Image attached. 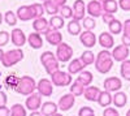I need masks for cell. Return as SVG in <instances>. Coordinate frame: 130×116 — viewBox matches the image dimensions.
<instances>
[{"mask_svg":"<svg viewBox=\"0 0 130 116\" xmlns=\"http://www.w3.org/2000/svg\"><path fill=\"white\" fill-rule=\"evenodd\" d=\"M17 18L21 20V21H30L34 18V16H32V12L30 9V5H21L18 9H17Z\"/></svg>","mask_w":130,"mask_h":116,"instance_id":"obj_21","label":"cell"},{"mask_svg":"<svg viewBox=\"0 0 130 116\" xmlns=\"http://www.w3.org/2000/svg\"><path fill=\"white\" fill-rule=\"evenodd\" d=\"M126 116H130V110H127V112H126Z\"/></svg>","mask_w":130,"mask_h":116,"instance_id":"obj_55","label":"cell"},{"mask_svg":"<svg viewBox=\"0 0 130 116\" xmlns=\"http://www.w3.org/2000/svg\"><path fill=\"white\" fill-rule=\"evenodd\" d=\"M46 35V40L48 42V43L51 46H59L62 43V34L60 33L59 30H53V29H48V31L44 34Z\"/></svg>","mask_w":130,"mask_h":116,"instance_id":"obj_15","label":"cell"},{"mask_svg":"<svg viewBox=\"0 0 130 116\" xmlns=\"http://www.w3.org/2000/svg\"><path fill=\"white\" fill-rule=\"evenodd\" d=\"M120 73L124 80L130 81V60H125L124 63H121V68H120Z\"/></svg>","mask_w":130,"mask_h":116,"instance_id":"obj_36","label":"cell"},{"mask_svg":"<svg viewBox=\"0 0 130 116\" xmlns=\"http://www.w3.org/2000/svg\"><path fill=\"white\" fill-rule=\"evenodd\" d=\"M18 94H21V95H31L32 93H35L37 90V82L35 80L30 77V76H22L20 77L18 80V83L17 86L14 89Z\"/></svg>","mask_w":130,"mask_h":116,"instance_id":"obj_2","label":"cell"},{"mask_svg":"<svg viewBox=\"0 0 130 116\" xmlns=\"http://www.w3.org/2000/svg\"><path fill=\"white\" fill-rule=\"evenodd\" d=\"M53 4H56L59 8H62L64 5H67V0H51Z\"/></svg>","mask_w":130,"mask_h":116,"instance_id":"obj_50","label":"cell"},{"mask_svg":"<svg viewBox=\"0 0 130 116\" xmlns=\"http://www.w3.org/2000/svg\"><path fill=\"white\" fill-rule=\"evenodd\" d=\"M112 102H113V95L109 91H105V90L102 91L99 98H98V104L100 107H104V108L109 107V104H112Z\"/></svg>","mask_w":130,"mask_h":116,"instance_id":"obj_24","label":"cell"},{"mask_svg":"<svg viewBox=\"0 0 130 116\" xmlns=\"http://www.w3.org/2000/svg\"><path fill=\"white\" fill-rule=\"evenodd\" d=\"M0 116H10V110L7 106H0Z\"/></svg>","mask_w":130,"mask_h":116,"instance_id":"obj_48","label":"cell"},{"mask_svg":"<svg viewBox=\"0 0 130 116\" xmlns=\"http://www.w3.org/2000/svg\"><path fill=\"white\" fill-rule=\"evenodd\" d=\"M42 104H43L42 103V95L39 93H32L31 95H29L26 98L25 107L32 112V111H39L40 107H42Z\"/></svg>","mask_w":130,"mask_h":116,"instance_id":"obj_7","label":"cell"},{"mask_svg":"<svg viewBox=\"0 0 130 116\" xmlns=\"http://www.w3.org/2000/svg\"><path fill=\"white\" fill-rule=\"evenodd\" d=\"M22 59H24V51L21 48H14V50H9V51L5 52L2 63L5 68H9V67L16 65L17 63H20Z\"/></svg>","mask_w":130,"mask_h":116,"instance_id":"obj_3","label":"cell"},{"mask_svg":"<svg viewBox=\"0 0 130 116\" xmlns=\"http://www.w3.org/2000/svg\"><path fill=\"white\" fill-rule=\"evenodd\" d=\"M79 40H81V43L86 48H92L96 45V35L92 33V31L85 30V31H82L81 35H79Z\"/></svg>","mask_w":130,"mask_h":116,"instance_id":"obj_16","label":"cell"},{"mask_svg":"<svg viewBox=\"0 0 130 116\" xmlns=\"http://www.w3.org/2000/svg\"><path fill=\"white\" fill-rule=\"evenodd\" d=\"M126 102H127V97L124 91H117L113 95V106L117 107V108H122L126 106Z\"/></svg>","mask_w":130,"mask_h":116,"instance_id":"obj_26","label":"cell"},{"mask_svg":"<svg viewBox=\"0 0 130 116\" xmlns=\"http://www.w3.org/2000/svg\"><path fill=\"white\" fill-rule=\"evenodd\" d=\"M60 16L65 20V18H73V8L69 5H64L62 8H60Z\"/></svg>","mask_w":130,"mask_h":116,"instance_id":"obj_40","label":"cell"},{"mask_svg":"<svg viewBox=\"0 0 130 116\" xmlns=\"http://www.w3.org/2000/svg\"><path fill=\"white\" fill-rule=\"evenodd\" d=\"M102 5H103L104 13H111V14H115L117 12V9L120 8L118 7V2H116V0H104Z\"/></svg>","mask_w":130,"mask_h":116,"instance_id":"obj_27","label":"cell"},{"mask_svg":"<svg viewBox=\"0 0 130 116\" xmlns=\"http://www.w3.org/2000/svg\"><path fill=\"white\" fill-rule=\"evenodd\" d=\"M122 45L126 47H130V18H127L124 22L122 29Z\"/></svg>","mask_w":130,"mask_h":116,"instance_id":"obj_31","label":"cell"},{"mask_svg":"<svg viewBox=\"0 0 130 116\" xmlns=\"http://www.w3.org/2000/svg\"><path fill=\"white\" fill-rule=\"evenodd\" d=\"M42 2H46V0H42Z\"/></svg>","mask_w":130,"mask_h":116,"instance_id":"obj_58","label":"cell"},{"mask_svg":"<svg viewBox=\"0 0 130 116\" xmlns=\"http://www.w3.org/2000/svg\"><path fill=\"white\" fill-rule=\"evenodd\" d=\"M9 39H10V35H9L8 31H5V30L0 31V48L4 47V46H7L8 42H9Z\"/></svg>","mask_w":130,"mask_h":116,"instance_id":"obj_41","label":"cell"},{"mask_svg":"<svg viewBox=\"0 0 130 116\" xmlns=\"http://www.w3.org/2000/svg\"><path fill=\"white\" fill-rule=\"evenodd\" d=\"M0 76H2V75H0Z\"/></svg>","mask_w":130,"mask_h":116,"instance_id":"obj_59","label":"cell"},{"mask_svg":"<svg viewBox=\"0 0 130 116\" xmlns=\"http://www.w3.org/2000/svg\"><path fill=\"white\" fill-rule=\"evenodd\" d=\"M51 81L55 86L62 88V86H70L73 83V78L69 72H64V70H56L53 75H51Z\"/></svg>","mask_w":130,"mask_h":116,"instance_id":"obj_4","label":"cell"},{"mask_svg":"<svg viewBox=\"0 0 130 116\" xmlns=\"http://www.w3.org/2000/svg\"><path fill=\"white\" fill-rule=\"evenodd\" d=\"M43 7H44L46 13H48L51 16H57V13H60V8L56 4H53L51 0H46V2L43 3Z\"/></svg>","mask_w":130,"mask_h":116,"instance_id":"obj_33","label":"cell"},{"mask_svg":"<svg viewBox=\"0 0 130 116\" xmlns=\"http://www.w3.org/2000/svg\"><path fill=\"white\" fill-rule=\"evenodd\" d=\"M18 80H20V78H17V77H14V76H9V77L7 78V83L9 85V88L16 89L17 83H18Z\"/></svg>","mask_w":130,"mask_h":116,"instance_id":"obj_46","label":"cell"},{"mask_svg":"<svg viewBox=\"0 0 130 116\" xmlns=\"http://www.w3.org/2000/svg\"><path fill=\"white\" fill-rule=\"evenodd\" d=\"M10 40H12V43L16 46V47H22L25 43H26V40H27V38H26V35H25V33L21 29H13L12 30V33H10Z\"/></svg>","mask_w":130,"mask_h":116,"instance_id":"obj_14","label":"cell"},{"mask_svg":"<svg viewBox=\"0 0 130 116\" xmlns=\"http://www.w3.org/2000/svg\"><path fill=\"white\" fill-rule=\"evenodd\" d=\"M56 57L60 63H67L69 61L72 57H73V48L68 45L65 43V42H62L61 45L57 46L56 48Z\"/></svg>","mask_w":130,"mask_h":116,"instance_id":"obj_5","label":"cell"},{"mask_svg":"<svg viewBox=\"0 0 130 116\" xmlns=\"http://www.w3.org/2000/svg\"><path fill=\"white\" fill-rule=\"evenodd\" d=\"M42 65L44 67L46 72L51 76V75H53L56 70H59V68H60V61L57 60V57H53V59H50V60L44 61Z\"/></svg>","mask_w":130,"mask_h":116,"instance_id":"obj_23","label":"cell"},{"mask_svg":"<svg viewBox=\"0 0 130 116\" xmlns=\"http://www.w3.org/2000/svg\"><path fill=\"white\" fill-rule=\"evenodd\" d=\"M130 55V51H129V47L124 46V45H118L117 47L113 48L112 51V57L115 61H118V63H124L125 60H127V56Z\"/></svg>","mask_w":130,"mask_h":116,"instance_id":"obj_10","label":"cell"},{"mask_svg":"<svg viewBox=\"0 0 130 116\" xmlns=\"http://www.w3.org/2000/svg\"><path fill=\"white\" fill-rule=\"evenodd\" d=\"M102 20H103V22H104V24L109 25V24L112 22V21L115 20V14H111V13H103Z\"/></svg>","mask_w":130,"mask_h":116,"instance_id":"obj_47","label":"cell"},{"mask_svg":"<svg viewBox=\"0 0 130 116\" xmlns=\"http://www.w3.org/2000/svg\"><path fill=\"white\" fill-rule=\"evenodd\" d=\"M10 116H26V108L21 103H16L10 108Z\"/></svg>","mask_w":130,"mask_h":116,"instance_id":"obj_37","label":"cell"},{"mask_svg":"<svg viewBox=\"0 0 130 116\" xmlns=\"http://www.w3.org/2000/svg\"><path fill=\"white\" fill-rule=\"evenodd\" d=\"M32 29L35 30V33L46 34L47 31H48V29H50V22H48V20H46L44 17L35 18L34 22H32Z\"/></svg>","mask_w":130,"mask_h":116,"instance_id":"obj_17","label":"cell"},{"mask_svg":"<svg viewBox=\"0 0 130 116\" xmlns=\"http://www.w3.org/2000/svg\"><path fill=\"white\" fill-rule=\"evenodd\" d=\"M2 22H3V14L0 13V25H2Z\"/></svg>","mask_w":130,"mask_h":116,"instance_id":"obj_53","label":"cell"},{"mask_svg":"<svg viewBox=\"0 0 130 116\" xmlns=\"http://www.w3.org/2000/svg\"><path fill=\"white\" fill-rule=\"evenodd\" d=\"M92 80H94V76H92V73L89 72V70H83V72H81V73H79V76L77 77V81H78L79 83H82L85 88L90 86V85H91V82H92Z\"/></svg>","mask_w":130,"mask_h":116,"instance_id":"obj_28","label":"cell"},{"mask_svg":"<svg viewBox=\"0 0 130 116\" xmlns=\"http://www.w3.org/2000/svg\"><path fill=\"white\" fill-rule=\"evenodd\" d=\"M86 10L90 17L92 18H98V17H102L104 10H103V5L99 0H91V2L87 3V7H86Z\"/></svg>","mask_w":130,"mask_h":116,"instance_id":"obj_9","label":"cell"},{"mask_svg":"<svg viewBox=\"0 0 130 116\" xmlns=\"http://www.w3.org/2000/svg\"><path fill=\"white\" fill-rule=\"evenodd\" d=\"M103 116H120V113H118V111L113 107H107L103 111Z\"/></svg>","mask_w":130,"mask_h":116,"instance_id":"obj_44","label":"cell"},{"mask_svg":"<svg viewBox=\"0 0 130 116\" xmlns=\"http://www.w3.org/2000/svg\"><path fill=\"white\" fill-rule=\"evenodd\" d=\"M67 29H68V33L70 35H81V33H82V24L79 22V21L72 18L68 22Z\"/></svg>","mask_w":130,"mask_h":116,"instance_id":"obj_25","label":"cell"},{"mask_svg":"<svg viewBox=\"0 0 130 116\" xmlns=\"http://www.w3.org/2000/svg\"><path fill=\"white\" fill-rule=\"evenodd\" d=\"M4 54H5V52L2 50V48H0V61H2L3 60V56H4Z\"/></svg>","mask_w":130,"mask_h":116,"instance_id":"obj_52","label":"cell"},{"mask_svg":"<svg viewBox=\"0 0 130 116\" xmlns=\"http://www.w3.org/2000/svg\"><path fill=\"white\" fill-rule=\"evenodd\" d=\"M103 85H104V90L105 91L117 93V91H121L122 81H121V78H118V77H108V78L104 80Z\"/></svg>","mask_w":130,"mask_h":116,"instance_id":"obj_8","label":"cell"},{"mask_svg":"<svg viewBox=\"0 0 130 116\" xmlns=\"http://www.w3.org/2000/svg\"><path fill=\"white\" fill-rule=\"evenodd\" d=\"M118 7L125 12H130V0H118Z\"/></svg>","mask_w":130,"mask_h":116,"instance_id":"obj_45","label":"cell"},{"mask_svg":"<svg viewBox=\"0 0 130 116\" xmlns=\"http://www.w3.org/2000/svg\"><path fill=\"white\" fill-rule=\"evenodd\" d=\"M94 113H95V111H94L91 107L85 106V107H82V108L79 110L78 116H89V115H94Z\"/></svg>","mask_w":130,"mask_h":116,"instance_id":"obj_43","label":"cell"},{"mask_svg":"<svg viewBox=\"0 0 130 116\" xmlns=\"http://www.w3.org/2000/svg\"><path fill=\"white\" fill-rule=\"evenodd\" d=\"M73 18L77 21H82L86 17V4L83 0H75L73 4Z\"/></svg>","mask_w":130,"mask_h":116,"instance_id":"obj_11","label":"cell"},{"mask_svg":"<svg viewBox=\"0 0 130 116\" xmlns=\"http://www.w3.org/2000/svg\"><path fill=\"white\" fill-rule=\"evenodd\" d=\"M85 64L81 61V59H73L70 60L69 65H68V72L70 75H79L81 72L85 70Z\"/></svg>","mask_w":130,"mask_h":116,"instance_id":"obj_20","label":"cell"},{"mask_svg":"<svg viewBox=\"0 0 130 116\" xmlns=\"http://www.w3.org/2000/svg\"><path fill=\"white\" fill-rule=\"evenodd\" d=\"M57 110H59V106L55 103V102H44L40 107V112L43 116H53L55 113H57Z\"/></svg>","mask_w":130,"mask_h":116,"instance_id":"obj_19","label":"cell"},{"mask_svg":"<svg viewBox=\"0 0 130 116\" xmlns=\"http://www.w3.org/2000/svg\"><path fill=\"white\" fill-rule=\"evenodd\" d=\"M7 95H5V93L0 90V106H5L7 104Z\"/></svg>","mask_w":130,"mask_h":116,"instance_id":"obj_49","label":"cell"},{"mask_svg":"<svg viewBox=\"0 0 130 116\" xmlns=\"http://www.w3.org/2000/svg\"><path fill=\"white\" fill-rule=\"evenodd\" d=\"M53 57H56V54H53L52 51H44V52L40 55V63L43 64L44 61H47V60H50V59H53Z\"/></svg>","mask_w":130,"mask_h":116,"instance_id":"obj_42","label":"cell"},{"mask_svg":"<svg viewBox=\"0 0 130 116\" xmlns=\"http://www.w3.org/2000/svg\"><path fill=\"white\" fill-rule=\"evenodd\" d=\"M98 42H99V45L103 47V50L115 48V38L109 31H103L99 35V38H98Z\"/></svg>","mask_w":130,"mask_h":116,"instance_id":"obj_12","label":"cell"},{"mask_svg":"<svg viewBox=\"0 0 130 116\" xmlns=\"http://www.w3.org/2000/svg\"><path fill=\"white\" fill-rule=\"evenodd\" d=\"M30 116H43V115H42L40 111H32V112L30 113Z\"/></svg>","mask_w":130,"mask_h":116,"instance_id":"obj_51","label":"cell"},{"mask_svg":"<svg viewBox=\"0 0 130 116\" xmlns=\"http://www.w3.org/2000/svg\"><path fill=\"white\" fill-rule=\"evenodd\" d=\"M89 116H95V113H94V115H89Z\"/></svg>","mask_w":130,"mask_h":116,"instance_id":"obj_57","label":"cell"},{"mask_svg":"<svg viewBox=\"0 0 130 116\" xmlns=\"http://www.w3.org/2000/svg\"><path fill=\"white\" fill-rule=\"evenodd\" d=\"M82 27L85 29V30H87V31H92L95 27H96V21H95V18H92V17H85L83 20H82Z\"/></svg>","mask_w":130,"mask_h":116,"instance_id":"obj_38","label":"cell"},{"mask_svg":"<svg viewBox=\"0 0 130 116\" xmlns=\"http://www.w3.org/2000/svg\"><path fill=\"white\" fill-rule=\"evenodd\" d=\"M27 42H29L30 47L34 48V50H39L43 46V38H42V35L39 33H35V31H34V33H31V34H29Z\"/></svg>","mask_w":130,"mask_h":116,"instance_id":"obj_22","label":"cell"},{"mask_svg":"<svg viewBox=\"0 0 130 116\" xmlns=\"http://www.w3.org/2000/svg\"><path fill=\"white\" fill-rule=\"evenodd\" d=\"M53 116H62V115H61V113H59V112H57V113H55V115H53Z\"/></svg>","mask_w":130,"mask_h":116,"instance_id":"obj_54","label":"cell"},{"mask_svg":"<svg viewBox=\"0 0 130 116\" xmlns=\"http://www.w3.org/2000/svg\"><path fill=\"white\" fill-rule=\"evenodd\" d=\"M74 103H75V97L73 94L68 93V94H64L59 99L57 106H59V110H61V111H69L74 106Z\"/></svg>","mask_w":130,"mask_h":116,"instance_id":"obj_13","label":"cell"},{"mask_svg":"<svg viewBox=\"0 0 130 116\" xmlns=\"http://www.w3.org/2000/svg\"><path fill=\"white\" fill-rule=\"evenodd\" d=\"M113 57H112V52H109L108 50H102L99 54L96 55L95 59V69L102 73V75H107L113 67Z\"/></svg>","mask_w":130,"mask_h":116,"instance_id":"obj_1","label":"cell"},{"mask_svg":"<svg viewBox=\"0 0 130 116\" xmlns=\"http://www.w3.org/2000/svg\"><path fill=\"white\" fill-rule=\"evenodd\" d=\"M30 9H31V12H32V16H34V20L43 17V14H44V12H46L44 7H43V4H40V3L31 4L30 5Z\"/></svg>","mask_w":130,"mask_h":116,"instance_id":"obj_34","label":"cell"},{"mask_svg":"<svg viewBox=\"0 0 130 116\" xmlns=\"http://www.w3.org/2000/svg\"><path fill=\"white\" fill-rule=\"evenodd\" d=\"M17 14L14 12H12V10H8V12H5L4 14V21L5 24L9 25V26H16L17 25Z\"/></svg>","mask_w":130,"mask_h":116,"instance_id":"obj_39","label":"cell"},{"mask_svg":"<svg viewBox=\"0 0 130 116\" xmlns=\"http://www.w3.org/2000/svg\"><path fill=\"white\" fill-rule=\"evenodd\" d=\"M99 2H100V3H103V2H104V0H99Z\"/></svg>","mask_w":130,"mask_h":116,"instance_id":"obj_56","label":"cell"},{"mask_svg":"<svg viewBox=\"0 0 130 116\" xmlns=\"http://www.w3.org/2000/svg\"><path fill=\"white\" fill-rule=\"evenodd\" d=\"M81 61L85 64V67H87V65H91V64H95V54L91 51V50H86L82 52V55H81Z\"/></svg>","mask_w":130,"mask_h":116,"instance_id":"obj_30","label":"cell"},{"mask_svg":"<svg viewBox=\"0 0 130 116\" xmlns=\"http://www.w3.org/2000/svg\"><path fill=\"white\" fill-rule=\"evenodd\" d=\"M37 90L42 97H51L53 93V83L48 78H42L37 83Z\"/></svg>","mask_w":130,"mask_h":116,"instance_id":"obj_6","label":"cell"},{"mask_svg":"<svg viewBox=\"0 0 130 116\" xmlns=\"http://www.w3.org/2000/svg\"><path fill=\"white\" fill-rule=\"evenodd\" d=\"M122 29H124V24L121 22L120 20L115 18L112 22L108 25V30H109V33L113 35V34H121L122 33Z\"/></svg>","mask_w":130,"mask_h":116,"instance_id":"obj_32","label":"cell"},{"mask_svg":"<svg viewBox=\"0 0 130 116\" xmlns=\"http://www.w3.org/2000/svg\"><path fill=\"white\" fill-rule=\"evenodd\" d=\"M50 27L51 29H53V30H60V29H62L64 26H65V21H64V18L60 16V14H57V16H51V18H50Z\"/></svg>","mask_w":130,"mask_h":116,"instance_id":"obj_29","label":"cell"},{"mask_svg":"<svg viewBox=\"0 0 130 116\" xmlns=\"http://www.w3.org/2000/svg\"><path fill=\"white\" fill-rule=\"evenodd\" d=\"M85 86L82 85V83H79L77 80H75L72 85H70V94H73L74 97H79V95H83L85 93Z\"/></svg>","mask_w":130,"mask_h":116,"instance_id":"obj_35","label":"cell"},{"mask_svg":"<svg viewBox=\"0 0 130 116\" xmlns=\"http://www.w3.org/2000/svg\"><path fill=\"white\" fill-rule=\"evenodd\" d=\"M100 93H102V90L98 86H87L85 89L83 97L89 102H98V98H99Z\"/></svg>","mask_w":130,"mask_h":116,"instance_id":"obj_18","label":"cell"}]
</instances>
